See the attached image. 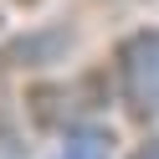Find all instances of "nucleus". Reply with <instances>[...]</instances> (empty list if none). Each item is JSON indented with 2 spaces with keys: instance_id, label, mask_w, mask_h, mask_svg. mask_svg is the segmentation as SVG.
Wrapping results in <instances>:
<instances>
[{
  "instance_id": "3",
  "label": "nucleus",
  "mask_w": 159,
  "mask_h": 159,
  "mask_svg": "<svg viewBox=\"0 0 159 159\" xmlns=\"http://www.w3.org/2000/svg\"><path fill=\"white\" fill-rule=\"evenodd\" d=\"M134 159H159V134H154V139H144V144L134 149Z\"/></svg>"
},
{
  "instance_id": "2",
  "label": "nucleus",
  "mask_w": 159,
  "mask_h": 159,
  "mask_svg": "<svg viewBox=\"0 0 159 159\" xmlns=\"http://www.w3.org/2000/svg\"><path fill=\"white\" fill-rule=\"evenodd\" d=\"M108 154H113V134L98 128V123H82V128H72L62 139V149L52 159H108Z\"/></svg>"
},
{
  "instance_id": "4",
  "label": "nucleus",
  "mask_w": 159,
  "mask_h": 159,
  "mask_svg": "<svg viewBox=\"0 0 159 159\" xmlns=\"http://www.w3.org/2000/svg\"><path fill=\"white\" fill-rule=\"evenodd\" d=\"M0 159H21V154H16V144H11V139H0Z\"/></svg>"
},
{
  "instance_id": "1",
  "label": "nucleus",
  "mask_w": 159,
  "mask_h": 159,
  "mask_svg": "<svg viewBox=\"0 0 159 159\" xmlns=\"http://www.w3.org/2000/svg\"><path fill=\"white\" fill-rule=\"evenodd\" d=\"M118 93H123L134 118H144V123L159 118V26L123 36V46H118Z\"/></svg>"
}]
</instances>
